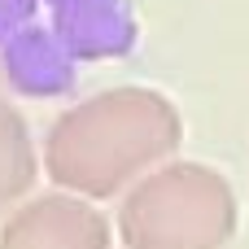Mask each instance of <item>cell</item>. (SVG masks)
Here are the masks:
<instances>
[{
    "instance_id": "6da1fadb",
    "label": "cell",
    "mask_w": 249,
    "mask_h": 249,
    "mask_svg": "<svg viewBox=\"0 0 249 249\" xmlns=\"http://www.w3.org/2000/svg\"><path fill=\"white\" fill-rule=\"evenodd\" d=\"M179 140L184 118L171 96L123 83L57 114L44 140V171L61 193L105 201L171 162Z\"/></svg>"
},
{
    "instance_id": "7a4b0ae2",
    "label": "cell",
    "mask_w": 249,
    "mask_h": 249,
    "mask_svg": "<svg viewBox=\"0 0 249 249\" xmlns=\"http://www.w3.org/2000/svg\"><path fill=\"white\" fill-rule=\"evenodd\" d=\"M236 193L206 162H162L123 193L118 236L127 249H228Z\"/></svg>"
},
{
    "instance_id": "3957f363",
    "label": "cell",
    "mask_w": 249,
    "mask_h": 249,
    "mask_svg": "<svg viewBox=\"0 0 249 249\" xmlns=\"http://www.w3.org/2000/svg\"><path fill=\"white\" fill-rule=\"evenodd\" d=\"M0 249H109V219L88 197L44 193L4 214Z\"/></svg>"
},
{
    "instance_id": "277c9868",
    "label": "cell",
    "mask_w": 249,
    "mask_h": 249,
    "mask_svg": "<svg viewBox=\"0 0 249 249\" xmlns=\"http://www.w3.org/2000/svg\"><path fill=\"white\" fill-rule=\"evenodd\" d=\"M39 158H35V140L26 118L0 96V219L26 201L31 184H35Z\"/></svg>"
}]
</instances>
